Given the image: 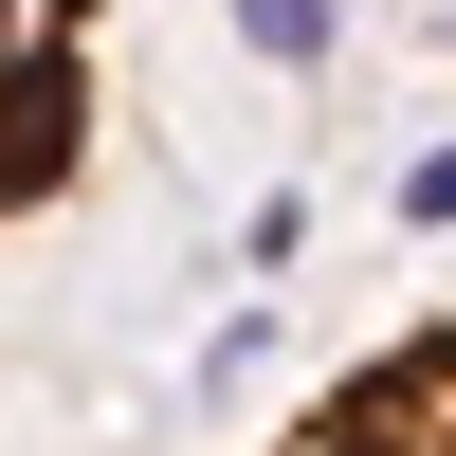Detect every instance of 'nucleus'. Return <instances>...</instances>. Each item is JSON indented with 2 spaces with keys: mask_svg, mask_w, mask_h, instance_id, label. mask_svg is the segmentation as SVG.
<instances>
[{
  "mask_svg": "<svg viewBox=\"0 0 456 456\" xmlns=\"http://www.w3.org/2000/svg\"><path fill=\"white\" fill-rule=\"evenodd\" d=\"M92 19L110 0H0V219L92 165Z\"/></svg>",
  "mask_w": 456,
  "mask_h": 456,
  "instance_id": "nucleus-1",
  "label": "nucleus"
},
{
  "mask_svg": "<svg viewBox=\"0 0 456 456\" xmlns=\"http://www.w3.org/2000/svg\"><path fill=\"white\" fill-rule=\"evenodd\" d=\"M274 456H456V329H402L384 365H347Z\"/></svg>",
  "mask_w": 456,
  "mask_h": 456,
  "instance_id": "nucleus-2",
  "label": "nucleus"
},
{
  "mask_svg": "<svg viewBox=\"0 0 456 456\" xmlns=\"http://www.w3.org/2000/svg\"><path fill=\"white\" fill-rule=\"evenodd\" d=\"M238 37L274 73H329V37H347V0H238Z\"/></svg>",
  "mask_w": 456,
  "mask_h": 456,
  "instance_id": "nucleus-3",
  "label": "nucleus"
},
{
  "mask_svg": "<svg viewBox=\"0 0 456 456\" xmlns=\"http://www.w3.org/2000/svg\"><path fill=\"white\" fill-rule=\"evenodd\" d=\"M402 219H456V146H420V165H402Z\"/></svg>",
  "mask_w": 456,
  "mask_h": 456,
  "instance_id": "nucleus-4",
  "label": "nucleus"
}]
</instances>
